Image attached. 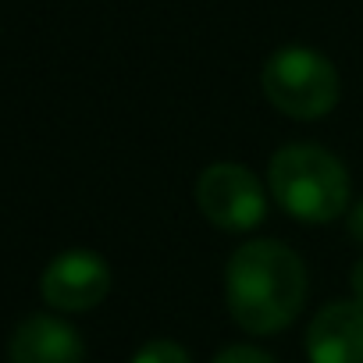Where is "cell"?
Returning <instances> with one entry per match:
<instances>
[{"mask_svg":"<svg viewBox=\"0 0 363 363\" xmlns=\"http://www.w3.org/2000/svg\"><path fill=\"white\" fill-rule=\"evenodd\" d=\"M132 363H189V352L171 338H153L132 356Z\"/></svg>","mask_w":363,"mask_h":363,"instance_id":"obj_8","label":"cell"},{"mask_svg":"<svg viewBox=\"0 0 363 363\" xmlns=\"http://www.w3.org/2000/svg\"><path fill=\"white\" fill-rule=\"evenodd\" d=\"M306 264L278 239L239 246L225 267V299L232 320L246 335H274L289 328L306 303Z\"/></svg>","mask_w":363,"mask_h":363,"instance_id":"obj_1","label":"cell"},{"mask_svg":"<svg viewBox=\"0 0 363 363\" xmlns=\"http://www.w3.org/2000/svg\"><path fill=\"white\" fill-rule=\"evenodd\" d=\"M40 292H43L47 306H54V310L86 313L107 299L111 264L93 250H65L47 264V271L40 278Z\"/></svg>","mask_w":363,"mask_h":363,"instance_id":"obj_5","label":"cell"},{"mask_svg":"<svg viewBox=\"0 0 363 363\" xmlns=\"http://www.w3.org/2000/svg\"><path fill=\"white\" fill-rule=\"evenodd\" d=\"M349 235L363 246V200L352 207V214H349Z\"/></svg>","mask_w":363,"mask_h":363,"instance_id":"obj_10","label":"cell"},{"mask_svg":"<svg viewBox=\"0 0 363 363\" xmlns=\"http://www.w3.org/2000/svg\"><path fill=\"white\" fill-rule=\"evenodd\" d=\"M8 359L11 363H86V345L68 320L54 313H36L15 328Z\"/></svg>","mask_w":363,"mask_h":363,"instance_id":"obj_7","label":"cell"},{"mask_svg":"<svg viewBox=\"0 0 363 363\" xmlns=\"http://www.w3.org/2000/svg\"><path fill=\"white\" fill-rule=\"evenodd\" d=\"M214 363H278V359L257 345H228L214 356Z\"/></svg>","mask_w":363,"mask_h":363,"instance_id":"obj_9","label":"cell"},{"mask_svg":"<svg viewBox=\"0 0 363 363\" xmlns=\"http://www.w3.org/2000/svg\"><path fill=\"white\" fill-rule=\"evenodd\" d=\"M310 363H363V306L356 299L328 303L306 328Z\"/></svg>","mask_w":363,"mask_h":363,"instance_id":"obj_6","label":"cell"},{"mask_svg":"<svg viewBox=\"0 0 363 363\" xmlns=\"http://www.w3.org/2000/svg\"><path fill=\"white\" fill-rule=\"evenodd\" d=\"M267 189L278 207L303 225L335 221L352 196L345 164L313 143L281 146L267 164Z\"/></svg>","mask_w":363,"mask_h":363,"instance_id":"obj_2","label":"cell"},{"mask_svg":"<svg viewBox=\"0 0 363 363\" xmlns=\"http://www.w3.org/2000/svg\"><path fill=\"white\" fill-rule=\"evenodd\" d=\"M196 207L221 232H253L267 218V193L246 164L214 160L196 178Z\"/></svg>","mask_w":363,"mask_h":363,"instance_id":"obj_4","label":"cell"},{"mask_svg":"<svg viewBox=\"0 0 363 363\" xmlns=\"http://www.w3.org/2000/svg\"><path fill=\"white\" fill-rule=\"evenodd\" d=\"M349 285H352V299L363 306V257L352 264V274H349Z\"/></svg>","mask_w":363,"mask_h":363,"instance_id":"obj_11","label":"cell"},{"mask_svg":"<svg viewBox=\"0 0 363 363\" xmlns=\"http://www.w3.org/2000/svg\"><path fill=\"white\" fill-rule=\"evenodd\" d=\"M264 96L274 111L296 121L328 118L342 96L338 68L313 47H281L260 72Z\"/></svg>","mask_w":363,"mask_h":363,"instance_id":"obj_3","label":"cell"}]
</instances>
